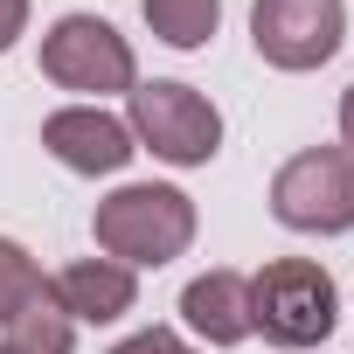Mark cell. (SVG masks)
Wrapping results in <instances>:
<instances>
[{
	"instance_id": "cell-6",
	"label": "cell",
	"mask_w": 354,
	"mask_h": 354,
	"mask_svg": "<svg viewBox=\"0 0 354 354\" xmlns=\"http://www.w3.org/2000/svg\"><path fill=\"white\" fill-rule=\"evenodd\" d=\"M250 42L271 70H319L347 42V8L340 0H257Z\"/></svg>"
},
{
	"instance_id": "cell-13",
	"label": "cell",
	"mask_w": 354,
	"mask_h": 354,
	"mask_svg": "<svg viewBox=\"0 0 354 354\" xmlns=\"http://www.w3.org/2000/svg\"><path fill=\"white\" fill-rule=\"evenodd\" d=\"M111 354H195L181 333H167V326H146V333H132V340H118Z\"/></svg>"
},
{
	"instance_id": "cell-11",
	"label": "cell",
	"mask_w": 354,
	"mask_h": 354,
	"mask_svg": "<svg viewBox=\"0 0 354 354\" xmlns=\"http://www.w3.org/2000/svg\"><path fill=\"white\" fill-rule=\"evenodd\" d=\"M70 340H77V319L56 313L49 285H42V299H28V306L8 319V347H15V354H70Z\"/></svg>"
},
{
	"instance_id": "cell-12",
	"label": "cell",
	"mask_w": 354,
	"mask_h": 354,
	"mask_svg": "<svg viewBox=\"0 0 354 354\" xmlns=\"http://www.w3.org/2000/svg\"><path fill=\"white\" fill-rule=\"evenodd\" d=\"M42 271H35V257L21 250V243H8V236H0V326H8L28 299H42Z\"/></svg>"
},
{
	"instance_id": "cell-16",
	"label": "cell",
	"mask_w": 354,
	"mask_h": 354,
	"mask_svg": "<svg viewBox=\"0 0 354 354\" xmlns=\"http://www.w3.org/2000/svg\"><path fill=\"white\" fill-rule=\"evenodd\" d=\"M0 354H15V347H0Z\"/></svg>"
},
{
	"instance_id": "cell-5",
	"label": "cell",
	"mask_w": 354,
	"mask_h": 354,
	"mask_svg": "<svg viewBox=\"0 0 354 354\" xmlns=\"http://www.w3.org/2000/svg\"><path fill=\"white\" fill-rule=\"evenodd\" d=\"M42 77L56 91H84V97H111V91H132L139 84L125 35L111 21H97V15H63L42 35Z\"/></svg>"
},
{
	"instance_id": "cell-4",
	"label": "cell",
	"mask_w": 354,
	"mask_h": 354,
	"mask_svg": "<svg viewBox=\"0 0 354 354\" xmlns=\"http://www.w3.org/2000/svg\"><path fill=\"white\" fill-rule=\"evenodd\" d=\"M132 139L167 167H209L223 153V111L195 84H132Z\"/></svg>"
},
{
	"instance_id": "cell-10",
	"label": "cell",
	"mask_w": 354,
	"mask_h": 354,
	"mask_svg": "<svg viewBox=\"0 0 354 354\" xmlns=\"http://www.w3.org/2000/svg\"><path fill=\"white\" fill-rule=\"evenodd\" d=\"M139 8H146V28L167 49H202L223 21V0H139Z\"/></svg>"
},
{
	"instance_id": "cell-1",
	"label": "cell",
	"mask_w": 354,
	"mask_h": 354,
	"mask_svg": "<svg viewBox=\"0 0 354 354\" xmlns=\"http://www.w3.org/2000/svg\"><path fill=\"white\" fill-rule=\"evenodd\" d=\"M91 236H97V250H104L111 264H125V271H132V264L160 271V264H174V257L195 243V202H188L181 188L139 181V188H118V195L97 202Z\"/></svg>"
},
{
	"instance_id": "cell-15",
	"label": "cell",
	"mask_w": 354,
	"mask_h": 354,
	"mask_svg": "<svg viewBox=\"0 0 354 354\" xmlns=\"http://www.w3.org/2000/svg\"><path fill=\"white\" fill-rule=\"evenodd\" d=\"M340 139H347V153H354V84L340 91Z\"/></svg>"
},
{
	"instance_id": "cell-9",
	"label": "cell",
	"mask_w": 354,
	"mask_h": 354,
	"mask_svg": "<svg viewBox=\"0 0 354 354\" xmlns=\"http://www.w3.org/2000/svg\"><path fill=\"white\" fill-rule=\"evenodd\" d=\"M181 319L209 340V347H236L250 333V278L243 271H202L181 292Z\"/></svg>"
},
{
	"instance_id": "cell-8",
	"label": "cell",
	"mask_w": 354,
	"mask_h": 354,
	"mask_svg": "<svg viewBox=\"0 0 354 354\" xmlns=\"http://www.w3.org/2000/svg\"><path fill=\"white\" fill-rule=\"evenodd\" d=\"M49 299H56V313H63V319L111 326V319H125V313H132L139 285H132V271H125V264H111V257H84V264H70V271H56V278H49Z\"/></svg>"
},
{
	"instance_id": "cell-3",
	"label": "cell",
	"mask_w": 354,
	"mask_h": 354,
	"mask_svg": "<svg viewBox=\"0 0 354 354\" xmlns=\"http://www.w3.org/2000/svg\"><path fill=\"white\" fill-rule=\"evenodd\" d=\"M271 216L299 236H340L354 230V153L347 146H313L292 153L271 181Z\"/></svg>"
},
{
	"instance_id": "cell-7",
	"label": "cell",
	"mask_w": 354,
	"mask_h": 354,
	"mask_svg": "<svg viewBox=\"0 0 354 354\" xmlns=\"http://www.w3.org/2000/svg\"><path fill=\"white\" fill-rule=\"evenodd\" d=\"M42 146L70 167V174H118L139 146H132V125H118L111 111L97 104H70V111H49L42 118Z\"/></svg>"
},
{
	"instance_id": "cell-14",
	"label": "cell",
	"mask_w": 354,
	"mask_h": 354,
	"mask_svg": "<svg viewBox=\"0 0 354 354\" xmlns=\"http://www.w3.org/2000/svg\"><path fill=\"white\" fill-rule=\"evenodd\" d=\"M21 28H28V0H0V56L21 42Z\"/></svg>"
},
{
	"instance_id": "cell-2",
	"label": "cell",
	"mask_w": 354,
	"mask_h": 354,
	"mask_svg": "<svg viewBox=\"0 0 354 354\" xmlns=\"http://www.w3.org/2000/svg\"><path fill=\"white\" fill-rule=\"evenodd\" d=\"M340 319V292L313 257H278L250 278V333L271 347H319Z\"/></svg>"
}]
</instances>
